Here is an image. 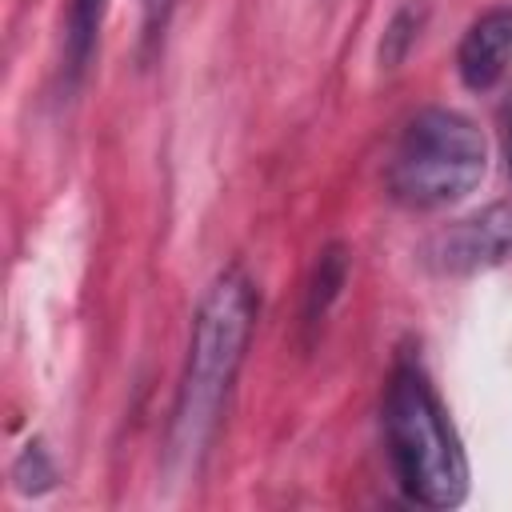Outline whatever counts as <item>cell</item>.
I'll list each match as a JSON object with an SVG mask.
<instances>
[{
	"label": "cell",
	"instance_id": "1",
	"mask_svg": "<svg viewBox=\"0 0 512 512\" xmlns=\"http://www.w3.org/2000/svg\"><path fill=\"white\" fill-rule=\"evenodd\" d=\"M252 324H256V284L248 280L244 268L232 264L208 284L196 308V320H192L188 360H184V376L176 388L168 452H164L168 472L180 480L196 476L220 428L224 400L232 392V380L252 340Z\"/></svg>",
	"mask_w": 512,
	"mask_h": 512
},
{
	"label": "cell",
	"instance_id": "2",
	"mask_svg": "<svg viewBox=\"0 0 512 512\" xmlns=\"http://www.w3.org/2000/svg\"><path fill=\"white\" fill-rule=\"evenodd\" d=\"M388 460L400 488L424 508H456L468 496V456L440 396L416 364H400L384 392Z\"/></svg>",
	"mask_w": 512,
	"mask_h": 512
},
{
	"label": "cell",
	"instance_id": "3",
	"mask_svg": "<svg viewBox=\"0 0 512 512\" xmlns=\"http://www.w3.org/2000/svg\"><path fill=\"white\" fill-rule=\"evenodd\" d=\"M488 168L480 128L452 108H424L400 132L388 164V192L408 208H444L464 200Z\"/></svg>",
	"mask_w": 512,
	"mask_h": 512
},
{
	"label": "cell",
	"instance_id": "4",
	"mask_svg": "<svg viewBox=\"0 0 512 512\" xmlns=\"http://www.w3.org/2000/svg\"><path fill=\"white\" fill-rule=\"evenodd\" d=\"M508 60H512V8H492L480 20H472V28L464 32L456 68L472 92H484L504 76Z\"/></svg>",
	"mask_w": 512,
	"mask_h": 512
},
{
	"label": "cell",
	"instance_id": "5",
	"mask_svg": "<svg viewBox=\"0 0 512 512\" xmlns=\"http://www.w3.org/2000/svg\"><path fill=\"white\" fill-rule=\"evenodd\" d=\"M512 248V212L488 208L484 216H472L440 236V264L444 268H480L500 260Z\"/></svg>",
	"mask_w": 512,
	"mask_h": 512
},
{
	"label": "cell",
	"instance_id": "6",
	"mask_svg": "<svg viewBox=\"0 0 512 512\" xmlns=\"http://www.w3.org/2000/svg\"><path fill=\"white\" fill-rule=\"evenodd\" d=\"M100 24H104V0H72L68 4V28H64V68L68 80L76 84L84 76V68L92 64L96 40H100Z\"/></svg>",
	"mask_w": 512,
	"mask_h": 512
},
{
	"label": "cell",
	"instance_id": "7",
	"mask_svg": "<svg viewBox=\"0 0 512 512\" xmlns=\"http://www.w3.org/2000/svg\"><path fill=\"white\" fill-rule=\"evenodd\" d=\"M344 280H348V248H344V244L320 248V260H316L312 280H308V300H304V320H308V328H316V324L328 316V308H332V300L340 296Z\"/></svg>",
	"mask_w": 512,
	"mask_h": 512
},
{
	"label": "cell",
	"instance_id": "8",
	"mask_svg": "<svg viewBox=\"0 0 512 512\" xmlns=\"http://www.w3.org/2000/svg\"><path fill=\"white\" fill-rule=\"evenodd\" d=\"M420 20H424V8H420V4H404V8L392 16V24H388V32H384V40H380V60H384L388 68H396V64L408 56V48L416 44Z\"/></svg>",
	"mask_w": 512,
	"mask_h": 512
},
{
	"label": "cell",
	"instance_id": "9",
	"mask_svg": "<svg viewBox=\"0 0 512 512\" xmlns=\"http://www.w3.org/2000/svg\"><path fill=\"white\" fill-rule=\"evenodd\" d=\"M12 480H16V488H20V492H32V496H36V492L52 488L56 468H52V460H48V452H44L40 444H28V448L16 456Z\"/></svg>",
	"mask_w": 512,
	"mask_h": 512
},
{
	"label": "cell",
	"instance_id": "10",
	"mask_svg": "<svg viewBox=\"0 0 512 512\" xmlns=\"http://www.w3.org/2000/svg\"><path fill=\"white\" fill-rule=\"evenodd\" d=\"M176 0H140V28H144V44H156L168 28Z\"/></svg>",
	"mask_w": 512,
	"mask_h": 512
},
{
	"label": "cell",
	"instance_id": "11",
	"mask_svg": "<svg viewBox=\"0 0 512 512\" xmlns=\"http://www.w3.org/2000/svg\"><path fill=\"white\" fill-rule=\"evenodd\" d=\"M500 136H504V160H508V172H512V96L500 108Z\"/></svg>",
	"mask_w": 512,
	"mask_h": 512
}]
</instances>
